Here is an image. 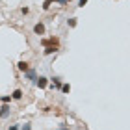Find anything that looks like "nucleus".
I'll return each mask as SVG.
<instances>
[{
  "label": "nucleus",
  "instance_id": "nucleus-1",
  "mask_svg": "<svg viewBox=\"0 0 130 130\" xmlns=\"http://www.w3.org/2000/svg\"><path fill=\"white\" fill-rule=\"evenodd\" d=\"M48 82H50V78H46V76H37L34 86H37L39 89H45V87H48Z\"/></svg>",
  "mask_w": 130,
  "mask_h": 130
},
{
  "label": "nucleus",
  "instance_id": "nucleus-2",
  "mask_svg": "<svg viewBox=\"0 0 130 130\" xmlns=\"http://www.w3.org/2000/svg\"><path fill=\"white\" fill-rule=\"evenodd\" d=\"M24 80H30V82H32V84H34V82H35V80H37V71H35V69H32V67H30V69H28V71H26V73H24Z\"/></svg>",
  "mask_w": 130,
  "mask_h": 130
},
{
  "label": "nucleus",
  "instance_id": "nucleus-3",
  "mask_svg": "<svg viewBox=\"0 0 130 130\" xmlns=\"http://www.w3.org/2000/svg\"><path fill=\"white\" fill-rule=\"evenodd\" d=\"M45 32H46V28H45V22H37V24H34V34L35 35H45Z\"/></svg>",
  "mask_w": 130,
  "mask_h": 130
},
{
  "label": "nucleus",
  "instance_id": "nucleus-4",
  "mask_svg": "<svg viewBox=\"0 0 130 130\" xmlns=\"http://www.w3.org/2000/svg\"><path fill=\"white\" fill-rule=\"evenodd\" d=\"M11 113V108H9V104H4V106H0V119H8Z\"/></svg>",
  "mask_w": 130,
  "mask_h": 130
},
{
  "label": "nucleus",
  "instance_id": "nucleus-5",
  "mask_svg": "<svg viewBox=\"0 0 130 130\" xmlns=\"http://www.w3.org/2000/svg\"><path fill=\"white\" fill-rule=\"evenodd\" d=\"M50 80H52V84H48V86L52 87V89H58V91H60V89H61V86H63L61 78H60V76H54V78H50Z\"/></svg>",
  "mask_w": 130,
  "mask_h": 130
},
{
  "label": "nucleus",
  "instance_id": "nucleus-6",
  "mask_svg": "<svg viewBox=\"0 0 130 130\" xmlns=\"http://www.w3.org/2000/svg\"><path fill=\"white\" fill-rule=\"evenodd\" d=\"M17 69H19L21 73H26V71L30 69V63H28V61H24V60H21L19 63H17Z\"/></svg>",
  "mask_w": 130,
  "mask_h": 130
},
{
  "label": "nucleus",
  "instance_id": "nucleus-7",
  "mask_svg": "<svg viewBox=\"0 0 130 130\" xmlns=\"http://www.w3.org/2000/svg\"><path fill=\"white\" fill-rule=\"evenodd\" d=\"M22 95H24V93H22V89H19V87H17V89L11 93V99H13V100H21Z\"/></svg>",
  "mask_w": 130,
  "mask_h": 130
},
{
  "label": "nucleus",
  "instance_id": "nucleus-8",
  "mask_svg": "<svg viewBox=\"0 0 130 130\" xmlns=\"http://www.w3.org/2000/svg\"><path fill=\"white\" fill-rule=\"evenodd\" d=\"M56 50H58V46H54V45H50V46H45L43 54H45V56H50V54H54Z\"/></svg>",
  "mask_w": 130,
  "mask_h": 130
},
{
  "label": "nucleus",
  "instance_id": "nucleus-9",
  "mask_svg": "<svg viewBox=\"0 0 130 130\" xmlns=\"http://www.w3.org/2000/svg\"><path fill=\"white\" fill-rule=\"evenodd\" d=\"M76 24H78V19H76V17H71V19L67 21V26L69 28H76Z\"/></svg>",
  "mask_w": 130,
  "mask_h": 130
},
{
  "label": "nucleus",
  "instance_id": "nucleus-10",
  "mask_svg": "<svg viewBox=\"0 0 130 130\" xmlns=\"http://www.w3.org/2000/svg\"><path fill=\"white\" fill-rule=\"evenodd\" d=\"M11 100H13L11 95H2V97H0V102H2V104H9Z\"/></svg>",
  "mask_w": 130,
  "mask_h": 130
},
{
  "label": "nucleus",
  "instance_id": "nucleus-11",
  "mask_svg": "<svg viewBox=\"0 0 130 130\" xmlns=\"http://www.w3.org/2000/svg\"><path fill=\"white\" fill-rule=\"evenodd\" d=\"M54 2H56V0H45V2H43V9H45V11L50 9V6L54 4Z\"/></svg>",
  "mask_w": 130,
  "mask_h": 130
},
{
  "label": "nucleus",
  "instance_id": "nucleus-12",
  "mask_svg": "<svg viewBox=\"0 0 130 130\" xmlns=\"http://www.w3.org/2000/svg\"><path fill=\"white\" fill-rule=\"evenodd\" d=\"M60 91L63 93V95H67V93H71V86H69V84H63V86H61V89H60Z\"/></svg>",
  "mask_w": 130,
  "mask_h": 130
},
{
  "label": "nucleus",
  "instance_id": "nucleus-13",
  "mask_svg": "<svg viewBox=\"0 0 130 130\" xmlns=\"http://www.w3.org/2000/svg\"><path fill=\"white\" fill-rule=\"evenodd\" d=\"M28 13H30V8H26V6L21 8V15H28Z\"/></svg>",
  "mask_w": 130,
  "mask_h": 130
},
{
  "label": "nucleus",
  "instance_id": "nucleus-14",
  "mask_svg": "<svg viewBox=\"0 0 130 130\" xmlns=\"http://www.w3.org/2000/svg\"><path fill=\"white\" fill-rule=\"evenodd\" d=\"M21 130H32V125H30V123H24V125L21 126Z\"/></svg>",
  "mask_w": 130,
  "mask_h": 130
},
{
  "label": "nucleus",
  "instance_id": "nucleus-15",
  "mask_svg": "<svg viewBox=\"0 0 130 130\" xmlns=\"http://www.w3.org/2000/svg\"><path fill=\"white\" fill-rule=\"evenodd\" d=\"M86 4H87V0H78V4H76V6H78V8H84Z\"/></svg>",
  "mask_w": 130,
  "mask_h": 130
},
{
  "label": "nucleus",
  "instance_id": "nucleus-16",
  "mask_svg": "<svg viewBox=\"0 0 130 130\" xmlns=\"http://www.w3.org/2000/svg\"><path fill=\"white\" fill-rule=\"evenodd\" d=\"M56 2L60 4V6H67V4H69V0H56Z\"/></svg>",
  "mask_w": 130,
  "mask_h": 130
},
{
  "label": "nucleus",
  "instance_id": "nucleus-17",
  "mask_svg": "<svg viewBox=\"0 0 130 130\" xmlns=\"http://www.w3.org/2000/svg\"><path fill=\"white\" fill-rule=\"evenodd\" d=\"M9 130H21V126H19V125H11Z\"/></svg>",
  "mask_w": 130,
  "mask_h": 130
},
{
  "label": "nucleus",
  "instance_id": "nucleus-18",
  "mask_svg": "<svg viewBox=\"0 0 130 130\" xmlns=\"http://www.w3.org/2000/svg\"><path fill=\"white\" fill-rule=\"evenodd\" d=\"M58 130H69V128L67 126H61V128H58Z\"/></svg>",
  "mask_w": 130,
  "mask_h": 130
}]
</instances>
